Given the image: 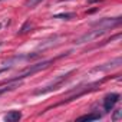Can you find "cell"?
<instances>
[{
    "label": "cell",
    "mask_w": 122,
    "mask_h": 122,
    "mask_svg": "<svg viewBox=\"0 0 122 122\" xmlns=\"http://www.w3.org/2000/svg\"><path fill=\"white\" fill-rule=\"evenodd\" d=\"M50 63H53V60H45V62H40V63H36V65H30L29 68H26L25 71H22L16 78L7 81V83H10V82H16V81H20V79H25V78H27V76H32V75H35L36 72H40V71L46 69Z\"/></svg>",
    "instance_id": "1"
},
{
    "label": "cell",
    "mask_w": 122,
    "mask_h": 122,
    "mask_svg": "<svg viewBox=\"0 0 122 122\" xmlns=\"http://www.w3.org/2000/svg\"><path fill=\"white\" fill-rule=\"evenodd\" d=\"M75 71H69V72H66L65 75H60L59 78H56L52 83H49L47 86H45V88H42V89H37V91H35V95H45V93H49V92H52V91H56V89H59L60 86H62V83L73 73Z\"/></svg>",
    "instance_id": "2"
},
{
    "label": "cell",
    "mask_w": 122,
    "mask_h": 122,
    "mask_svg": "<svg viewBox=\"0 0 122 122\" xmlns=\"http://www.w3.org/2000/svg\"><path fill=\"white\" fill-rule=\"evenodd\" d=\"M108 30H109V29L98 27V29H95V30H91V32H88V33H85V35L79 36V37L75 40V43H76V45H82V43H86V42H92V40H95V39H98V37L103 36Z\"/></svg>",
    "instance_id": "3"
},
{
    "label": "cell",
    "mask_w": 122,
    "mask_h": 122,
    "mask_svg": "<svg viewBox=\"0 0 122 122\" xmlns=\"http://www.w3.org/2000/svg\"><path fill=\"white\" fill-rule=\"evenodd\" d=\"M121 17H105V19H102V20H98V22H95L92 26H95V27H103V29H112V27H115V26H119L121 25Z\"/></svg>",
    "instance_id": "4"
},
{
    "label": "cell",
    "mask_w": 122,
    "mask_h": 122,
    "mask_svg": "<svg viewBox=\"0 0 122 122\" xmlns=\"http://www.w3.org/2000/svg\"><path fill=\"white\" fill-rule=\"evenodd\" d=\"M119 99H121L119 93H109V95H106L105 99H103V109H105V112H111L112 108L119 102Z\"/></svg>",
    "instance_id": "5"
},
{
    "label": "cell",
    "mask_w": 122,
    "mask_h": 122,
    "mask_svg": "<svg viewBox=\"0 0 122 122\" xmlns=\"http://www.w3.org/2000/svg\"><path fill=\"white\" fill-rule=\"evenodd\" d=\"M121 63H122L121 57H116L115 60H112L111 63H106L105 66H96V68L93 69V72H99V71H109V69H113V68H118V66H121Z\"/></svg>",
    "instance_id": "6"
},
{
    "label": "cell",
    "mask_w": 122,
    "mask_h": 122,
    "mask_svg": "<svg viewBox=\"0 0 122 122\" xmlns=\"http://www.w3.org/2000/svg\"><path fill=\"white\" fill-rule=\"evenodd\" d=\"M20 118H22V112H20V111H10V112L5 116V121H6V122H17Z\"/></svg>",
    "instance_id": "7"
},
{
    "label": "cell",
    "mask_w": 122,
    "mask_h": 122,
    "mask_svg": "<svg viewBox=\"0 0 122 122\" xmlns=\"http://www.w3.org/2000/svg\"><path fill=\"white\" fill-rule=\"evenodd\" d=\"M101 118H102L101 113H88V115L79 116L78 119H79V121H96V119H101Z\"/></svg>",
    "instance_id": "8"
},
{
    "label": "cell",
    "mask_w": 122,
    "mask_h": 122,
    "mask_svg": "<svg viewBox=\"0 0 122 122\" xmlns=\"http://www.w3.org/2000/svg\"><path fill=\"white\" fill-rule=\"evenodd\" d=\"M19 85H20V82H15V83H12V85H7L6 88H0V96H2L3 93H6V92H9V91H13V89H16V88H19Z\"/></svg>",
    "instance_id": "9"
},
{
    "label": "cell",
    "mask_w": 122,
    "mask_h": 122,
    "mask_svg": "<svg viewBox=\"0 0 122 122\" xmlns=\"http://www.w3.org/2000/svg\"><path fill=\"white\" fill-rule=\"evenodd\" d=\"M76 17L75 13H59V15H55L53 19H63V20H69V19H73Z\"/></svg>",
    "instance_id": "10"
},
{
    "label": "cell",
    "mask_w": 122,
    "mask_h": 122,
    "mask_svg": "<svg viewBox=\"0 0 122 122\" xmlns=\"http://www.w3.org/2000/svg\"><path fill=\"white\" fill-rule=\"evenodd\" d=\"M30 29H32V23H30V22H26V23L22 26V29H20L19 33H20V35H25V33H27Z\"/></svg>",
    "instance_id": "11"
},
{
    "label": "cell",
    "mask_w": 122,
    "mask_h": 122,
    "mask_svg": "<svg viewBox=\"0 0 122 122\" xmlns=\"http://www.w3.org/2000/svg\"><path fill=\"white\" fill-rule=\"evenodd\" d=\"M121 118H122V109H115V112L112 115V121L113 122H118Z\"/></svg>",
    "instance_id": "12"
},
{
    "label": "cell",
    "mask_w": 122,
    "mask_h": 122,
    "mask_svg": "<svg viewBox=\"0 0 122 122\" xmlns=\"http://www.w3.org/2000/svg\"><path fill=\"white\" fill-rule=\"evenodd\" d=\"M9 25H10V19H2V20H0V30H3Z\"/></svg>",
    "instance_id": "13"
},
{
    "label": "cell",
    "mask_w": 122,
    "mask_h": 122,
    "mask_svg": "<svg viewBox=\"0 0 122 122\" xmlns=\"http://www.w3.org/2000/svg\"><path fill=\"white\" fill-rule=\"evenodd\" d=\"M42 0H26V6L27 7H35L36 5H39Z\"/></svg>",
    "instance_id": "14"
},
{
    "label": "cell",
    "mask_w": 122,
    "mask_h": 122,
    "mask_svg": "<svg viewBox=\"0 0 122 122\" xmlns=\"http://www.w3.org/2000/svg\"><path fill=\"white\" fill-rule=\"evenodd\" d=\"M7 69H9V68H6V66H5V68H2V69H0V73H3V72H6Z\"/></svg>",
    "instance_id": "15"
},
{
    "label": "cell",
    "mask_w": 122,
    "mask_h": 122,
    "mask_svg": "<svg viewBox=\"0 0 122 122\" xmlns=\"http://www.w3.org/2000/svg\"><path fill=\"white\" fill-rule=\"evenodd\" d=\"M60 2H65V0H60Z\"/></svg>",
    "instance_id": "16"
}]
</instances>
